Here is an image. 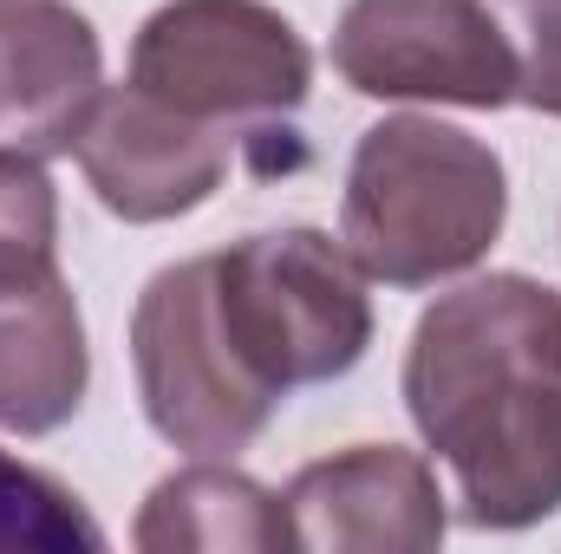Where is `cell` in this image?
Returning a JSON list of instances; mask_svg holds the SVG:
<instances>
[{"instance_id":"obj_3","label":"cell","mask_w":561,"mask_h":554,"mask_svg":"<svg viewBox=\"0 0 561 554\" xmlns=\"http://www.w3.org/2000/svg\"><path fill=\"white\" fill-rule=\"evenodd\" d=\"M216 307L280 399L346 379L373 346L366 268L327 229H268L216 255Z\"/></svg>"},{"instance_id":"obj_1","label":"cell","mask_w":561,"mask_h":554,"mask_svg":"<svg viewBox=\"0 0 561 554\" xmlns=\"http://www.w3.org/2000/svg\"><path fill=\"white\" fill-rule=\"evenodd\" d=\"M405 412L457 476L470 529H536L561 509V293L477 275L437 293L405 346Z\"/></svg>"},{"instance_id":"obj_6","label":"cell","mask_w":561,"mask_h":554,"mask_svg":"<svg viewBox=\"0 0 561 554\" xmlns=\"http://www.w3.org/2000/svg\"><path fill=\"white\" fill-rule=\"evenodd\" d=\"M333 72L359 99L516 105V53L483 0H353L333 26Z\"/></svg>"},{"instance_id":"obj_4","label":"cell","mask_w":561,"mask_h":554,"mask_svg":"<svg viewBox=\"0 0 561 554\" xmlns=\"http://www.w3.org/2000/svg\"><path fill=\"white\" fill-rule=\"evenodd\" d=\"M131 366L150 430L190 457L249 450L280 405V392L242 359V346L222 326L216 255L150 275L131 313Z\"/></svg>"},{"instance_id":"obj_2","label":"cell","mask_w":561,"mask_h":554,"mask_svg":"<svg viewBox=\"0 0 561 554\" xmlns=\"http://www.w3.org/2000/svg\"><path fill=\"white\" fill-rule=\"evenodd\" d=\"M503 216H510L503 157L444 118L399 112L353 143L340 242L353 249L366 280L437 287L450 275H470L496 249Z\"/></svg>"},{"instance_id":"obj_13","label":"cell","mask_w":561,"mask_h":554,"mask_svg":"<svg viewBox=\"0 0 561 554\" xmlns=\"http://www.w3.org/2000/svg\"><path fill=\"white\" fill-rule=\"evenodd\" d=\"M59 275V189L33 157H0V293Z\"/></svg>"},{"instance_id":"obj_12","label":"cell","mask_w":561,"mask_h":554,"mask_svg":"<svg viewBox=\"0 0 561 554\" xmlns=\"http://www.w3.org/2000/svg\"><path fill=\"white\" fill-rule=\"evenodd\" d=\"M72 549H105V529L92 509L46 470L20 463L0 450V554H72Z\"/></svg>"},{"instance_id":"obj_10","label":"cell","mask_w":561,"mask_h":554,"mask_svg":"<svg viewBox=\"0 0 561 554\" xmlns=\"http://www.w3.org/2000/svg\"><path fill=\"white\" fill-rule=\"evenodd\" d=\"M92 353L66 275L0 293V430L46 437L85 405Z\"/></svg>"},{"instance_id":"obj_5","label":"cell","mask_w":561,"mask_h":554,"mask_svg":"<svg viewBox=\"0 0 561 554\" xmlns=\"http://www.w3.org/2000/svg\"><path fill=\"white\" fill-rule=\"evenodd\" d=\"M131 85L183 118H280L313 85V53L268 0H163L131 39Z\"/></svg>"},{"instance_id":"obj_14","label":"cell","mask_w":561,"mask_h":554,"mask_svg":"<svg viewBox=\"0 0 561 554\" xmlns=\"http://www.w3.org/2000/svg\"><path fill=\"white\" fill-rule=\"evenodd\" d=\"M516 53V99L561 118V0H483Z\"/></svg>"},{"instance_id":"obj_8","label":"cell","mask_w":561,"mask_h":554,"mask_svg":"<svg viewBox=\"0 0 561 554\" xmlns=\"http://www.w3.org/2000/svg\"><path fill=\"white\" fill-rule=\"evenodd\" d=\"M280 503L294 522V549L313 554H412L437 549L450 529L431 463L399 443H353L340 457H320L287 483Z\"/></svg>"},{"instance_id":"obj_9","label":"cell","mask_w":561,"mask_h":554,"mask_svg":"<svg viewBox=\"0 0 561 554\" xmlns=\"http://www.w3.org/2000/svg\"><path fill=\"white\" fill-rule=\"evenodd\" d=\"M105 92V53L72 0H0V157H66Z\"/></svg>"},{"instance_id":"obj_11","label":"cell","mask_w":561,"mask_h":554,"mask_svg":"<svg viewBox=\"0 0 561 554\" xmlns=\"http://www.w3.org/2000/svg\"><path fill=\"white\" fill-rule=\"evenodd\" d=\"M131 542L144 554H190V549L275 554V549H294V522H287V503L275 489L242 476L229 457H196L190 470H170L144 496Z\"/></svg>"},{"instance_id":"obj_7","label":"cell","mask_w":561,"mask_h":554,"mask_svg":"<svg viewBox=\"0 0 561 554\" xmlns=\"http://www.w3.org/2000/svg\"><path fill=\"white\" fill-rule=\"evenodd\" d=\"M79 170L118 222H176L222 189L229 131L170 112L138 85H112L79 131Z\"/></svg>"}]
</instances>
